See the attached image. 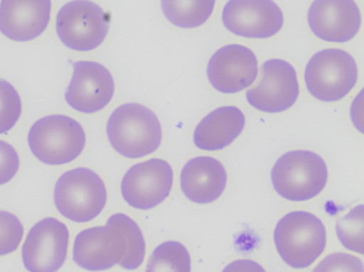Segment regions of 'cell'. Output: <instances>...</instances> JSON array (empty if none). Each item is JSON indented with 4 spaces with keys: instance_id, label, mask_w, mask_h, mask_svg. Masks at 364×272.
Returning <instances> with one entry per match:
<instances>
[{
    "instance_id": "cell-1",
    "label": "cell",
    "mask_w": 364,
    "mask_h": 272,
    "mask_svg": "<svg viewBox=\"0 0 364 272\" xmlns=\"http://www.w3.org/2000/svg\"><path fill=\"white\" fill-rule=\"evenodd\" d=\"M107 132L114 149L127 158H141L154 153L163 139L156 114L138 103L117 107L109 116Z\"/></svg>"
},
{
    "instance_id": "cell-2",
    "label": "cell",
    "mask_w": 364,
    "mask_h": 272,
    "mask_svg": "<svg viewBox=\"0 0 364 272\" xmlns=\"http://www.w3.org/2000/svg\"><path fill=\"white\" fill-rule=\"evenodd\" d=\"M274 240L285 263L293 268H306L325 251L326 227L312 213L294 211L279 219Z\"/></svg>"
},
{
    "instance_id": "cell-3",
    "label": "cell",
    "mask_w": 364,
    "mask_h": 272,
    "mask_svg": "<svg viewBox=\"0 0 364 272\" xmlns=\"http://www.w3.org/2000/svg\"><path fill=\"white\" fill-rule=\"evenodd\" d=\"M272 182L277 193L287 200H310L325 189L328 166L314 152H288L279 157L272 168Z\"/></svg>"
},
{
    "instance_id": "cell-4",
    "label": "cell",
    "mask_w": 364,
    "mask_h": 272,
    "mask_svg": "<svg viewBox=\"0 0 364 272\" xmlns=\"http://www.w3.org/2000/svg\"><path fill=\"white\" fill-rule=\"evenodd\" d=\"M28 143L32 153L49 165L72 163L85 147L83 126L70 116L42 117L30 129Z\"/></svg>"
},
{
    "instance_id": "cell-5",
    "label": "cell",
    "mask_w": 364,
    "mask_h": 272,
    "mask_svg": "<svg viewBox=\"0 0 364 272\" xmlns=\"http://www.w3.org/2000/svg\"><path fill=\"white\" fill-rule=\"evenodd\" d=\"M107 193L100 175L88 168L67 171L55 187V203L60 214L83 224L100 214L107 204Z\"/></svg>"
},
{
    "instance_id": "cell-6",
    "label": "cell",
    "mask_w": 364,
    "mask_h": 272,
    "mask_svg": "<svg viewBox=\"0 0 364 272\" xmlns=\"http://www.w3.org/2000/svg\"><path fill=\"white\" fill-rule=\"evenodd\" d=\"M358 69L352 55L342 49H325L316 53L305 69L310 94L325 102L341 100L354 88Z\"/></svg>"
},
{
    "instance_id": "cell-7",
    "label": "cell",
    "mask_w": 364,
    "mask_h": 272,
    "mask_svg": "<svg viewBox=\"0 0 364 272\" xmlns=\"http://www.w3.org/2000/svg\"><path fill=\"white\" fill-rule=\"evenodd\" d=\"M109 30L107 13L91 1H70L58 11L56 33L65 46L90 51L105 41Z\"/></svg>"
},
{
    "instance_id": "cell-8",
    "label": "cell",
    "mask_w": 364,
    "mask_h": 272,
    "mask_svg": "<svg viewBox=\"0 0 364 272\" xmlns=\"http://www.w3.org/2000/svg\"><path fill=\"white\" fill-rule=\"evenodd\" d=\"M67 226L44 218L32 227L23 245V265L29 272H56L65 263L69 247Z\"/></svg>"
},
{
    "instance_id": "cell-9",
    "label": "cell",
    "mask_w": 364,
    "mask_h": 272,
    "mask_svg": "<svg viewBox=\"0 0 364 272\" xmlns=\"http://www.w3.org/2000/svg\"><path fill=\"white\" fill-rule=\"evenodd\" d=\"M173 180L170 164L163 159H150L127 171L122 180V195L132 207L151 210L168 198Z\"/></svg>"
},
{
    "instance_id": "cell-10",
    "label": "cell",
    "mask_w": 364,
    "mask_h": 272,
    "mask_svg": "<svg viewBox=\"0 0 364 272\" xmlns=\"http://www.w3.org/2000/svg\"><path fill=\"white\" fill-rule=\"evenodd\" d=\"M128 251V241L122 229L109 219L105 227L81 232L75 240L74 261L89 271H103L121 263Z\"/></svg>"
},
{
    "instance_id": "cell-11",
    "label": "cell",
    "mask_w": 364,
    "mask_h": 272,
    "mask_svg": "<svg viewBox=\"0 0 364 272\" xmlns=\"http://www.w3.org/2000/svg\"><path fill=\"white\" fill-rule=\"evenodd\" d=\"M262 78L246 93L249 104L260 111L277 114L292 107L299 96L297 74L290 63L271 60L262 67Z\"/></svg>"
},
{
    "instance_id": "cell-12",
    "label": "cell",
    "mask_w": 364,
    "mask_h": 272,
    "mask_svg": "<svg viewBox=\"0 0 364 272\" xmlns=\"http://www.w3.org/2000/svg\"><path fill=\"white\" fill-rule=\"evenodd\" d=\"M225 27L246 38H269L283 27L281 9L271 0H231L223 11Z\"/></svg>"
},
{
    "instance_id": "cell-13",
    "label": "cell",
    "mask_w": 364,
    "mask_h": 272,
    "mask_svg": "<svg viewBox=\"0 0 364 272\" xmlns=\"http://www.w3.org/2000/svg\"><path fill=\"white\" fill-rule=\"evenodd\" d=\"M114 93V78L107 67L94 62H75L72 81L65 92V100L72 109L94 114L109 104Z\"/></svg>"
},
{
    "instance_id": "cell-14",
    "label": "cell",
    "mask_w": 364,
    "mask_h": 272,
    "mask_svg": "<svg viewBox=\"0 0 364 272\" xmlns=\"http://www.w3.org/2000/svg\"><path fill=\"white\" fill-rule=\"evenodd\" d=\"M258 74L257 58L247 47L231 44L218 49L208 65L213 88L222 93H238L250 86Z\"/></svg>"
},
{
    "instance_id": "cell-15",
    "label": "cell",
    "mask_w": 364,
    "mask_h": 272,
    "mask_svg": "<svg viewBox=\"0 0 364 272\" xmlns=\"http://www.w3.org/2000/svg\"><path fill=\"white\" fill-rule=\"evenodd\" d=\"M309 23L318 38L344 43L360 29V11L352 0H316L310 6Z\"/></svg>"
},
{
    "instance_id": "cell-16",
    "label": "cell",
    "mask_w": 364,
    "mask_h": 272,
    "mask_svg": "<svg viewBox=\"0 0 364 272\" xmlns=\"http://www.w3.org/2000/svg\"><path fill=\"white\" fill-rule=\"evenodd\" d=\"M49 0H4L0 2V32L14 41L40 36L50 20Z\"/></svg>"
},
{
    "instance_id": "cell-17",
    "label": "cell",
    "mask_w": 364,
    "mask_h": 272,
    "mask_svg": "<svg viewBox=\"0 0 364 272\" xmlns=\"http://www.w3.org/2000/svg\"><path fill=\"white\" fill-rule=\"evenodd\" d=\"M228 175L222 163L210 156L188 161L181 173V187L190 201L208 204L218 200L227 186Z\"/></svg>"
},
{
    "instance_id": "cell-18",
    "label": "cell",
    "mask_w": 364,
    "mask_h": 272,
    "mask_svg": "<svg viewBox=\"0 0 364 272\" xmlns=\"http://www.w3.org/2000/svg\"><path fill=\"white\" fill-rule=\"evenodd\" d=\"M244 126L245 116L238 107H220L204 117L195 129V145L208 151L224 149L239 137Z\"/></svg>"
},
{
    "instance_id": "cell-19",
    "label": "cell",
    "mask_w": 364,
    "mask_h": 272,
    "mask_svg": "<svg viewBox=\"0 0 364 272\" xmlns=\"http://www.w3.org/2000/svg\"><path fill=\"white\" fill-rule=\"evenodd\" d=\"M213 0L201 1H161L164 16L173 25L190 29L203 25L215 9Z\"/></svg>"
},
{
    "instance_id": "cell-20",
    "label": "cell",
    "mask_w": 364,
    "mask_h": 272,
    "mask_svg": "<svg viewBox=\"0 0 364 272\" xmlns=\"http://www.w3.org/2000/svg\"><path fill=\"white\" fill-rule=\"evenodd\" d=\"M146 272H191V257L183 244L166 241L152 252Z\"/></svg>"
},
{
    "instance_id": "cell-21",
    "label": "cell",
    "mask_w": 364,
    "mask_h": 272,
    "mask_svg": "<svg viewBox=\"0 0 364 272\" xmlns=\"http://www.w3.org/2000/svg\"><path fill=\"white\" fill-rule=\"evenodd\" d=\"M109 219L122 229L128 241V251L119 265L128 271L137 269L144 261L145 251H146L144 236L140 227L132 218L123 213L114 214L109 217Z\"/></svg>"
},
{
    "instance_id": "cell-22",
    "label": "cell",
    "mask_w": 364,
    "mask_h": 272,
    "mask_svg": "<svg viewBox=\"0 0 364 272\" xmlns=\"http://www.w3.org/2000/svg\"><path fill=\"white\" fill-rule=\"evenodd\" d=\"M363 205L356 206L338 220L336 224L338 238L345 248L363 254Z\"/></svg>"
},
{
    "instance_id": "cell-23",
    "label": "cell",
    "mask_w": 364,
    "mask_h": 272,
    "mask_svg": "<svg viewBox=\"0 0 364 272\" xmlns=\"http://www.w3.org/2000/svg\"><path fill=\"white\" fill-rule=\"evenodd\" d=\"M22 102L15 87L0 79V135L6 134L18 123Z\"/></svg>"
},
{
    "instance_id": "cell-24",
    "label": "cell",
    "mask_w": 364,
    "mask_h": 272,
    "mask_svg": "<svg viewBox=\"0 0 364 272\" xmlns=\"http://www.w3.org/2000/svg\"><path fill=\"white\" fill-rule=\"evenodd\" d=\"M20 219L6 211H0V256L15 252L23 240Z\"/></svg>"
},
{
    "instance_id": "cell-25",
    "label": "cell",
    "mask_w": 364,
    "mask_h": 272,
    "mask_svg": "<svg viewBox=\"0 0 364 272\" xmlns=\"http://www.w3.org/2000/svg\"><path fill=\"white\" fill-rule=\"evenodd\" d=\"M312 272H364L359 258L346 253H333L319 262Z\"/></svg>"
},
{
    "instance_id": "cell-26",
    "label": "cell",
    "mask_w": 364,
    "mask_h": 272,
    "mask_svg": "<svg viewBox=\"0 0 364 272\" xmlns=\"http://www.w3.org/2000/svg\"><path fill=\"white\" fill-rule=\"evenodd\" d=\"M20 168V158L15 148L0 140V186L13 179Z\"/></svg>"
},
{
    "instance_id": "cell-27",
    "label": "cell",
    "mask_w": 364,
    "mask_h": 272,
    "mask_svg": "<svg viewBox=\"0 0 364 272\" xmlns=\"http://www.w3.org/2000/svg\"><path fill=\"white\" fill-rule=\"evenodd\" d=\"M223 272H267L262 265L252 260H236L225 267Z\"/></svg>"
}]
</instances>
